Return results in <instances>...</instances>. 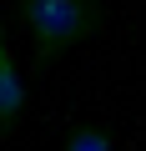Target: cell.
Listing matches in <instances>:
<instances>
[{"mask_svg": "<svg viewBox=\"0 0 146 151\" xmlns=\"http://www.w3.org/2000/svg\"><path fill=\"white\" fill-rule=\"evenodd\" d=\"M20 20L30 30L35 60L50 65L101 30V5L96 0H20Z\"/></svg>", "mask_w": 146, "mask_h": 151, "instance_id": "1", "label": "cell"}, {"mask_svg": "<svg viewBox=\"0 0 146 151\" xmlns=\"http://www.w3.org/2000/svg\"><path fill=\"white\" fill-rule=\"evenodd\" d=\"M60 151H116V136H111L106 126H91V121H81V126H70V131H65Z\"/></svg>", "mask_w": 146, "mask_h": 151, "instance_id": "3", "label": "cell"}, {"mask_svg": "<svg viewBox=\"0 0 146 151\" xmlns=\"http://www.w3.org/2000/svg\"><path fill=\"white\" fill-rule=\"evenodd\" d=\"M25 116V76L15 65V55L0 45V136H10Z\"/></svg>", "mask_w": 146, "mask_h": 151, "instance_id": "2", "label": "cell"}]
</instances>
